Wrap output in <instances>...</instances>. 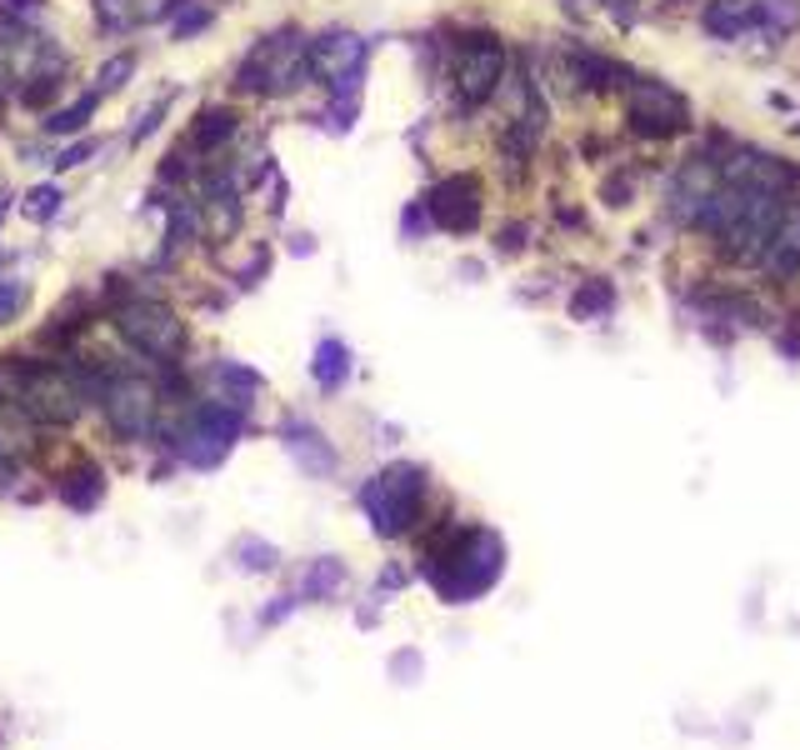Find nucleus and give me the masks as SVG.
<instances>
[{
    "label": "nucleus",
    "mask_w": 800,
    "mask_h": 750,
    "mask_svg": "<svg viewBox=\"0 0 800 750\" xmlns=\"http://www.w3.org/2000/svg\"><path fill=\"white\" fill-rule=\"evenodd\" d=\"M55 210H61V191H55V185H41V191H31V206H25V216H31V220H51Z\"/></svg>",
    "instance_id": "21"
},
{
    "label": "nucleus",
    "mask_w": 800,
    "mask_h": 750,
    "mask_svg": "<svg viewBox=\"0 0 800 750\" xmlns=\"http://www.w3.org/2000/svg\"><path fill=\"white\" fill-rule=\"evenodd\" d=\"M90 151H96V145H71V151H65V155H61V161H55V165H61V171H71V165H80V161H86Z\"/></svg>",
    "instance_id": "27"
},
{
    "label": "nucleus",
    "mask_w": 800,
    "mask_h": 750,
    "mask_svg": "<svg viewBox=\"0 0 800 750\" xmlns=\"http://www.w3.org/2000/svg\"><path fill=\"white\" fill-rule=\"evenodd\" d=\"M630 131L636 135H675L685 131V106L681 96L660 86V80H630Z\"/></svg>",
    "instance_id": "9"
},
{
    "label": "nucleus",
    "mask_w": 800,
    "mask_h": 750,
    "mask_svg": "<svg viewBox=\"0 0 800 750\" xmlns=\"http://www.w3.org/2000/svg\"><path fill=\"white\" fill-rule=\"evenodd\" d=\"M766 271H770V281H796V271H800V200H790L786 210H780V220H776V230H770V240H766Z\"/></svg>",
    "instance_id": "11"
},
{
    "label": "nucleus",
    "mask_w": 800,
    "mask_h": 750,
    "mask_svg": "<svg viewBox=\"0 0 800 750\" xmlns=\"http://www.w3.org/2000/svg\"><path fill=\"white\" fill-rule=\"evenodd\" d=\"M601 196H606V206H626V200H630V181H620V175H616V181H606V191H601Z\"/></svg>",
    "instance_id": "26"
},
{
    "label": "nucleus",
    "mask_w": 800,
    "mask_h": 750,
    "mask_svg": "<svg viewBox=\"0 0 800 750\" xmlns=\"http://www.w3.org/2000/svg\"><path fill=\"white\" fill-rule=\"evenodd\" d=\"M610 311H616V291H610V281H585L581 291H575V301H571L575 320H595V316H610Z\"/></svg>",
    "instance_id": "16"
},
{
    "label": "nucleus",
    "mask_w": 800,
    "mask_h": 750,
    "mask_svg": "<svg viewBox=\"0 0 800 750\" xmlns=\"http://www.w3.org/2000/svg\"><path fill=\"white\" fill-rule=\"evenodd\" d=\"M750 21H756V0H705V11H701L705 35H715V41L740 35Z\"/></svg>",
    "instance_id": "12"
},
{
    "label": "nucleus",
    "mask_w": 800,
    "mask_h": 750,
    "mask_svg": "<svg viewBox=\"0 0 800 750\" xmlns=\"http://www.w3.org/2000/svg\"><path fill=\"white\" fill-rule=\"evenodd\" d=\"M96 401H100V411L110 415V425H116L120 435H130V441L151 435V425H155V391L141 381V376H110V381H100Z\"/></svg>",
    "instance_id": "7"
},
{
    "label": "nucleus",
    "mask_w": 800,
    "mask_h": 750,
    "mask_svg": "<svg viewBox=\"0 0 800 750\" xmlns=\"http://www.w3.org/2000/svg\"><path fill=\"white\" fill-rule=\"evenodd\" d=\"M311 70L331 86L336 100H350L366 76V41L350 31H331L321 41H311Z\"/></svg>",
    "instance_id": "6"
},
{
    "label": "nucleus",
    "mask_w": 800,
    "mask_h": 750,
    "mask_svg": "<svg viewBox=\"0 0 800 750\" xmlns=\"http://www.w3.org/2000/svg\"><path fill=\"white\" fill-rule=\"evenodd\" d=\"M756 11L776 35L800 31V0H756Z\"/></svg>",
    "instance_id": "19"
},
{
    "label": "nucleus",
    "mask_w": 800,
    "mask_h": 750,
    "mask_svg": "<svg viewBox=\"0 0 800 750\" xmlns=\"http://www.w3.org/2000/svg\"><path fill=\"white\" fill-rule=\"evenodd\" d=\"M230 131H236V110L210 106V110H201V120H195V145H201V151H216Z\"/></svg>",
    "instance_id": "17"
},
{
    "label": "nucleus",
    "mask_w": 800,
    "mask_h": 750,
    "mask_svg": "<svg viewBox=\"0 0 800 750\" xmlns=\"http://www.w3.org/2000/svg\"><path fill=\"white\" fill-rule=\"evenodd\" d=\"M506 76V51H500L496 35H471L461 41V61H455V90H461L465 106H480L490 100V90Z\"/></svg>",
    "instance_id": "8"
},
{
    "label": "nucleus",
    "mask_w": 800,
    "mask_h": 750,
    "mask_svg": "<svg viewBox=\"0 0 800 750\" xmlns=\"http://www.w3.org/2000/svg\"><path fill=\"white\" fill-rule=\"evenodd\" d=\"M421 496H425V476L415 466H390L360 490V506H366L370 525L380 535H400L411 531L415 511H421Z\"/></svg>",
    "instance_id": "3"
},
{
    "label": "nucleus",
    "mask_w": 800,
    "mask_h": 750,
    "mask_svg": "<svg viewBox=\"0 0 800 750\" xmlns=\"http://www.w3.org/2000/svg\"><path fill=\"white\" fill-rule=\"evenodd\" d=\"M130 55H116V61H106V70H100V90H116L120 86V76H130Z\"/></svg>",
    "instance_id": "24"
},
{
    "label": "nucleus",
    "mask_w": 800,
    "mask_h": 750,
    "mask_svg": "<svg viewBox=\"0 0 800 750\" xmlns=\"http://www.w3.org/2000/svg\"><path fill=\"white\" fill-rule=\"evenodd\" d=\"M21 305H25V285L15 281V285H0V326L11 316H21Z\"/></svg>",
    "instance_id": "23"
},
{
    "label": "nucleus",
    "mask_w": 800,
    "mask_h": 750,
    "mask_svg": "<svg viewBox=\"0 0 800 750\" xmlns=\"http://www.w3.org/2000/svg\"><path fill=\"white\" fill-rule=\"evenodd\" d=\"M500 566H506V545H500L496 531H461L451 551L431 555L425 570H431V586L445 600H471L496 586Z\"/></svg>",
    "instance_id": "1"
},
{
    "label": "nucleus",
    "mask_w": 800,
    "mask_h": 750,
    "mask_svg": "<svg viewBox=\"0 0 800 750\" xmlns=\"http://www.w3.org/2000/svg\"><path fill=\"white\" fill-rule=\"evenodd\" d=\"M285 446H291V456L301 460L305 470H315V476H325V470H336V450L321 446V431L305 421H291L285 425Z\"/></svg>",
    "instance_id": "13"
},
{
    "label": "nucleus",
    "mask_w": 800,
    "mask_h": 750,
    "mask_svg": "<svg viewBox=\"0 0 800 750\" xmlns=\"http://www.w3.org/2000/svg\"><path fill=\"white\" fill-rule=\"evenodd\" d=\"M305 76H311V45H305L295 31H281V35H271V41H260L256 51L246 55V66H240L236 86L275 96V90L301 86Z\"/></svg>",
    "instance_id": "2"
},
{
    "label": "nucleus",
    "mask_w": 800,
    "mask_h": 750,
    "mask_svg": "<svg viewBox=\"0 0 800 750\" xmlns=\"http://www.w3.org/2000/svg\"><path fill=\"white\" fill-rule=\"evenodd\" d=\"M240 425H246V415H240L236 405L210 401V405H201L181 431H175V450H181L195 470H210V466H220L226 450L240 441Z\"/></svg>",
    "instance_id": "4"
},
{
    "label": "nucleus",
    "mask_w": 800,
    "mask_h": 750,
    "mask_svg": "<svg viewBox=\"0 0 800 750\" xmlns=\"http://www.w3.org/2000/svg\"><path fill=\"white\" fill-rule=\"evenodd\" d=\"M201 25H210V11H191V15H181V21H175V35L185 41V35H195Z\"/></svg>",
    "instance_id": "25"
},
{
    "label": "nucleus",
    "mask_w": 800,
    "mask_h": 750,
    "mask_svg": "<svg viewBox=\"0 0 800 750\" xmlns=\"http://www.w3.org/2000/svg\"><path fill=\"white\" fill-rule=\"evenodd\" d=\"M0 6H6V11H15V15H35V11H41V0H0Z\"/></svg>",
    "instance_id": "28"
},
{
    "label": "nucleus",
    "mask_w": 800,
    "mask_h": 750,
    "mask_svg": "<svg viewBox=\"0 0 800 750\" xmlns=\"http://www.w3.org/2000/svg\"><path fill=\"white\" fill-rule=\"evenodd\" d=\"M311 370H315V385H321V391H340V385H346V376H350L346 340H321V346H315Z\"/></svg>",
    "instance_id": "14"
},
{
    "label": "nucleus",
    "mask_w": 800,
    "mask_h": 750,
    "mask_svg": "<svg viewBox=\"0 0 800 750\" xmlns=\"http://www.w3.org/2000/svg\"><path fill=\"white\" fill-rule=\"evenodd\" d=\"M90 116H96V96H80L76 106H65V110H55V116H45V131H51V135H71V131H80Z\"/></svg>",
    "instance_id": "18"
},
{
    "label": "nucleus",
    "mask_w": 800,
    "mask_h": 750,
    "mask_svg": "<svg viewBox=\"0 0 800 750\" xmlns=\"http://www.w3.org/2000/svg\"><path fill=\"white\" fill-rule=\"evenodd\" d=\"M431 220L441 230H451V236H465V230L480 226V185L471 181V175H451V181H441L431 191Z\"/></svg>",
    "instance_id": "10"
},
{
    "label": "nucleus",
    "mask_w": 800,
    "mask_h": 750,
    "mask_svg": "<svg viewBox=\"0 0 800 750\" xmlns=\"http://www.w3.org/2000/svg\"><path fill=\"white\" fill-rule=\"evenodd\" d=\"M240 555H246V561H240L246 570H271L275 566V551L271 545H260V541H246L240 545Z\"/></svg>",
    "instance_id": "22"
},
{
    "label": "nucleus",
    "mask_w": 800,
    "mask_h": 750,
    "mask_svg": "<svg viewBox=\"0 0 800 750\" xmlns=\"http://www.w3.org/2000/svg\"><path fill=\"white\" fill-rule=\"evenodd\" d=\"M340 580H346V570H340L336 561H315V570L305 576V596H325V590H336Z\"/></svg>",
    "instance_id": "20"
},
{
    "label": "nucleus",
    "mask_w": 800,
    "mask_h": 750,
    "mask_svg": "<svg viewBox=\"0 0 800 750\" xmlns=\"http://www.w3.org/2000/svg\"><path fill=\"white\" fill-rule=\"evenodd\" d=\"M116 326L130 346L151 360H175L185 350V326L171 305L161 301H126L116 311Z\"/></svg>",
    "instance_id": "5"
},
{
    "label": "nucleus",
    "mask_w": 800,
    "mask_h": 750,
    "mask_svg": "<svg viewBox=\"0 0 800 750\" xmlns=\"http://www.w3.org/2000/svg\"><path fill=\"white\" fill-rule=\"evenodd\" d=\"M55 490H61V500L71 511H90V506H100V496H106V480H100L96 466H76Z\"/></svg>",
    "instance_id": "15"
}]
</instances>
